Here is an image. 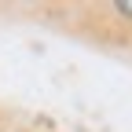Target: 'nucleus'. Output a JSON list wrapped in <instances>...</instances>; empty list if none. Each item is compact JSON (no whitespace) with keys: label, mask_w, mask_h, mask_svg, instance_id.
<instances>
[{"label":"nucleus","mask_w":132,"mask_h":132,"mask_svg":"<svg viewBox=\"0 0 132 132\" xmlns=\"http://www.w3.org/2000/svg\"><path fill=\"white\" fill-rule=\"evenodd\" d=\"M118 11H121V15H128V19H132V0H118Z\"/></svg>","instance_id":"nucleus-1"}]
</instances>
